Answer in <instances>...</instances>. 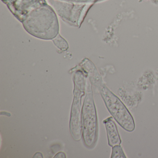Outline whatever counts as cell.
Masks as SVG:
<instances>
[{
  "instance_id": "6da1fadb",
  "label": "cell",
  "mask_w": 158,
  "mask_h": 158,
  "mask_svg": "<svg viewBox=\"0 0 158 158\" xmlns=\"http://www.w3.org/2000/svg\"><path fill=\"white\" fill-rule=\"evenodd\" d=\"M22 23L27 33L40 39L52 40L59 34L56 12L48 3L31 12Z\"/></svg>"
},
{
  "instance_id": "7a4b0ae2",
  "label": "cell",
  "mask_w": 158,
  "mask_h": 158,
  "mask_svg": "<svg viewBox=\"0 0 158 158\" xmlns=\"http://www.w3.org/2000/svg\"><path fill=\"white\" fill-rule=\"evenodd\" d=\"M100 93L114 119L126 131L133 132L135 127L134 118L120 99L105 86L101 88Z\"/></svg>"
},
{
  "instance_id": "3957f363",
  "label": "cell",
  "mask_w": 158,
  "mask_h": 158,
  "mask_svg": "<svg viewBox=\"0 0 158 158\" xmlns=\"http://www.w3.org/2000/svg\"><path fill=\"white\" fill-rule=\"evenodd\" d=\"M48 1L63 21L76 27H80L93 5V3H75L60 0Z\"/></svg>"
},
{
  "instance_id": "277c9868",
  "label": "cell",
  "mask_w": 158,
  "mask_h": 158,
  "mask_svg": "<svg viewBox=\"0 0 158 158\" xmlns=\"http://www.w3.org/2000/svg\"><path fill=\"white\" fill-rule=\"evenodd\" d=\"M83 123V138L88 147L94 144L97 131V113L93 97L91 93H87L82 112Z\"/></svg>"
},
{
  "instance_id": "5b68a950",
  "label": "cell",
  "mask_w": 158,
  "mask_h": 158,
  "mask_svg": "<svg viewBox=\"0 0 158 158\" xmlns=\"http://www.w3.org/2000/svg\"><path fill=\"white\" fill-rule=\"evenodd\" d=\"M11 12L23 23L31 12L48 3L46 0H2Z\"/></svg>"
},
{
  "instance_id": "8992f818",
  "label": "cell",
  "mask_w": 158,
  "mask_h": 158,
  "mask_svg": "<svg viewBox=\"0 0 158 158\" xmlns=\"http://www.w3.org/2000/svg\"><path fill=\"white\" fill-rule=\"evenodd\" d=\"M103 123L106 127L109 146L113 147L116 145H120L122 143V140L113 117H108L103 121Z\"/></svg>"
},
{
  "instance_id": "52a82bcc",
  "label": "cell",
  "mask_w": 158,
  "mask_h": 158,
  "mask_svg": "<svg viewBox=\"0 0 158 158\" xmlns=\"http://www.w3.org/2000/svg\"><path fill=\"white\" fill-rule=\"evenodd\" d=\"M52 40L55 46L62 51L67 50L69 48L67 41L60 35V34H58L57 36L52 39Z\"/></svg>"
},
{
  "instance_id": "ba28073f",
  "label": "cell",
  "mask_w": 158,
  "mask_h": 158,
  "mask_svg": "<svg viewBox=\"0 0 158 158\" xmlns=\"http://www.w3.org/2000/svg\"><path fill=\"white\" fill-rule=\"evenodd\" d=\"M125 154L121 145H116L112 147L111 158H126Z\"/></svg>"
},
{
  "instance_id": "9c48e42d",
  "label": "cell",
  "mask_w": 158,
  "mask_h": 158,
  "mask_svg": "<svg viewBox=\"0 0 158 158\" xmlns=\"http://www.w3.org/2000/svg\"><path fill=\"white\" fill-rule=\"evenodd\" d=\"M68 2L79 3H93L97 2V0H60Z\"/></svg>"
},
{
  "instance_id": "30bf717a",
  "label": "cell",
  "mask_w": 158,
  "mask_h": 158,
  "mask_svg": "<svg viewBox=\"0 0 158 158\" xmlns=\"http://www.w3.org/2000/svg\"><path fill=\"white\" fill-rule=\"evenodd\" d=\"M65 155L64 152H60L55 155L54 158H65Z\"/></svg>"
},
{
  "instance_id": "8fae6325",
  "label": "cell",
  "mask_w": 158,
  "mask_h": 158,
  "mask_svg": "<svg viewBox=\"0 0 158 158\" xmlns=\"http://www.w3.org/2000/svg\"><path fill=\"white\" fill-rule=\"evenodd\" d=\"M103 0H97V2H100L102 1Z\"/></svg>"
}]
</instances>
